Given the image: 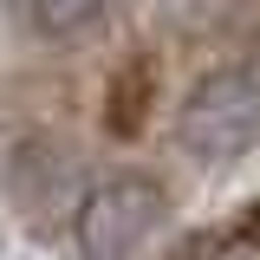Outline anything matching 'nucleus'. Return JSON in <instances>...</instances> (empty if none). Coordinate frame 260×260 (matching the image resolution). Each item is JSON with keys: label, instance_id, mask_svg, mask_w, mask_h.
<instances>
[{"label": "nucleus", "instance_id": "2", "mask_svg": "<svg viewBox=\"0 0 260 260\" xmlns=\"http://www.w3.org/2000/svg\"><path fill=\"white\" fill-rule=\"evenodd\" d=\"M182 150L202 162H234L260 143V78L241 72V65H221L208 72L189 98H182Z\"/></svg>", "mask_w": 260, "mask_h": 260}, {"label": "nucleus", "instance_id": "4", "mask_svg": "<svg viewBox=\"0 0 260 260\" xmlns=\"http://www.w3.org/2000/svg\"><path fill=\"white\" fill-rule=\"evenodd\" d=\"M143 104H150V72H143V65H130L124 78L111 85V117H104V124L117 130V137H130V130L143 124Z\"/></svg>", "mask_w": 260, "mask_h": 260}, {"label": "nucleus", "instance_id": "1", "mask_svg": "<svg viewBox=\"0 0 260 260\" xmlns=\"http://www.w3.org/2000/svg\"><path fill=\"white\" fill-rule=\"evenodd\" d=\"M169 228V195L150 176H111L78 202V247L85 260H143Z\"/></svg>", "mask_w": 260, "mask_h": 260}, {"label": "nucleus", "instance_id": "3", "mask_svg": "<svg viewBox=\"0 0 260 260\" xmlns=\"http://www.w3.org/2000/svg\"><path fill=\"white\" fill-rule=\"evenodd\" d=\"M111 0H13V13H20V26L32 39H72V32H85L104 13Z\"/></svg>", "mask_w": 260, "mask_h": 260}]
</instances>
